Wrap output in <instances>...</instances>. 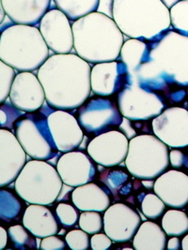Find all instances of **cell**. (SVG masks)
Returning a JSON list of instances; mask_svg holds the SVG:
<instances>
[{"label":"cell","mask_w":188,"mask_h":250,"mask_svg":"<svg viewBox=\"0 0 188 250\" xmlns=\"http://www.w3.org/2000/svg\"><path fill=\"white\" fill-rule=\"evenodd\" d=\"M58 8L49 10L39 23L47 46L56 54H69L74 47L72 24Z\"/></svg>","instance_id":"4fadbf2b"},{"label":"cell","mask_w":188,"mask_h":250,"mask_svg":"<svg viewBox=\"0 0 188 250\" xmlns=\"http://www.w3.org/2000/svg\"><path fill=\"white\" fill-rule=\"evenodd\" d=\"M148 52V42L140 39H129L123 42L119 58L126 65L130 74H134L144 63Z\"/></svg>","instance_id":"d4e9b609"},{"label":"cell","mask_w":188,"mask_h":250,"mask_svg":"<svg viewBox=\"0 0 188 250\" xmlns=\"http://www.w3.org/2000/svg\"><path fill=\"white\" fill-rule=\"evenodd\" d=\"M186 153L179 150L178 148L172 149L169 152V161L174 168H182L185 166Z\"/></svg>","instance_id":"f35d334b"},{"label":"cell","mask_w":188,"mask_h":250,"mask_svg":"<svg viewBox=\"0 0 188 250\" xmlns=\"http://www.w3.org/2000/svg\"><path fill=\"white\" fill-rule=\"evenodd\" d=\"M153 189L165 205L171 208L183 209L188 205V175L185 172L165 171L156 178Z\"/></svg>","instance_id":"ffe728a7"},{"label":"cell","mask_w":188,"mask_h":250,"mask_svg":"<svg viewBox=\"0 0 188 250\" xmlns=\"http://www.w3.org/2000/svg\"><path fill=\"white\" fill-rule=\"evenodd\" d=\"M14 183L19 197L30 205L54 204L63 187L58 170L46 160L38 159L26 162Z\"/></svg>","instance_id":"8992f818"},{"label":"cell","mask_w":188,"mask_h":250,"mask_svg":"<svg viewBox=\"0 0 188 250\" xmlns=\"http://www.w3.org/2000/svg\"><path fill=\"white\" fill-rule=\"evenodd\" d=\"M148 44L144 63L130 75L141 86L156 93L188 87V35L168 29Z\"/></svg>","instance_id":"6da1fadb"},{"label":"cell","mask_w":188,"mask_h":250,"mask_svg":"<svg viewBox=\"0 0 188 250\" xmlns=\"http://www.w3.org/2000/svg\"><path fill=\"white\" fill-rule=\"evenodd\" d=\"M140 215L128 205H110L104 214V230L116 243H125L134 238L141 226Z\"/></svg>","instance_id":"e0dca14e"},{"label":"cell","mask_w":188,"mask_h":250,"mask_svg":"<svg viewBox=\"0 0 188 250\" xmlns=\"http://www.w3.org/2000/svg\"><path fill=\"white\" fill-rule=\"evenodd\" d=\"M9 99L24 113L39 111L47 101L45 88L32 71H21L16 75Z\"/></svg>","instance_id":"5bb4252c"},{"label":"cell","mask_w":188,"mask_h":250,"mask_svg":"<svg viewBox=\"0 0 188 250\" xmlns=\"http://www.w3.org/2000/svg\"><path fill=\"white\" fill-rule=\"evenodd\" d=\"M90 63L74 54H56L38 69L48 105L56 110L79 108L92 91Z\"/></svg>","instance_id":"7a4b0ae2"},{"label":"cell","mask_w":188,"mask_h":250,"mask_svg":"<svg viewBox=\"0 0 188 250\" xmlns=\"http://www.w3.org/2000/svg\"><path fill=\"white\" fill-rule=\"evenodd\" d=\"M65 241L72 250H87L91 246L89 233L82 229L69 231L65 237Z\"/></svg>","instance_id":"d590c367"},{"label":"cell","mask_w":188,"mask_h":250,"mask_svg":"<svg viewBox=\"0 0 188 250\" xmlns=\"http://www.w3.org/2000/svg\"><path fill=\"white\" fill-rule=\"evenodd\" d=\"M171 26L173 29L188 35V0H180L170 9Z\"/></svg>","instance_id":"f1b7e54d"},{"label":"cell","mask_w":188,"mask_h":250,"mask_svg":"<svg viewBox=\"0 0 188 250\" xmlns=\"http://www.w3.org/2000/svg\"><path fill=\"white\" fill-rule=\"evenodd\" d=\"M0 216L1 219L9 222L15 219L20 215L22 204L21 202L8 190H1L0 192Z\"/></svg>","instance_id":"83f0119b"},{"label":"cell","mask_w":188,"mask_h":250,"mask_svg":"<svg viewBox=\"0 0 188 250\" xmlns=\"http://www.w3.org/2000/svg\"><path fill=\"white\" fill-rule=\"evenodd\" d=\"M57 170L63 184L71 188L91 182L96 174L93 159L80 151L64 153L57 163Z\"/></svg>","instance_id":"d6986e66"},{"label":"cell","mask_w":188,"mask_h":250,"mask_svg":"<svg viewBox=\"0 0 188 250\" xmlns=\"http://www.w3.org/2000/svg\"><path fill=\"white\" fill-rule=\"evenodd\" d=\"M129 79V70L122 61L94 64L91 73L92 91L100 97H109L121 91Z\"/></svg>","instance_id":"9a60e30c"},{"label":"cell","mask_w":188,"mask_h":250,"mask_svg":"<svg viewBox=\"0 0 188 250\" xmlns=\"http://www.w3.org/2000/svg\"><path fill=\"white\" fill-rule=\"evenodd\" d=\"M9 236L12 240L13 245L17 249L35 248L36 243L34 235L24 227L21 225H14L8 229Z\"/></svg>","instance_id":"f546056e"},{"label":"cell","mask_w":188,"mask_h":250,"mask_svg":"<svg viewBox=\"0 0 188 250\" xmlns=\"http://www.w3.org/2000/svg\"><path fill=\"white\" fill-rule=\"evenodd\" d=\"M8 235L9 233L3 227H0V249L4 250L8 243Z\"/></svg>","instance_id":"b9f144b4"},{"label":"cell","mask_w":188,"mask_h":250,"mask_svg":"<svg viewBox=\"0 0 188 250\" xmlns=\"http://www.w3.org/2000/svg\"><path fill=\"white\" fill-rule=\"evenodd\" d=\"M130 119L123 117V120L121 122V124L119 125V129L122 131V133L127 137L128 139H133L134 137L137 136V132L136 130L133 128L132 124L130 123Z\"/></svg>","instance_id":"ab89813d"},{"label":"cell","mask_w":188,"mask_h":250,"mask_svg":"<svg viewBox=\"0 0 188 250\" xmlns=\"http://www.w3.org/2000/svg\"><path fill=\"white\" fill-rule=\"evenodd\" d=\"M12 103H3L0 107V125L2 128L12 130L14 128V123L22 115Z\"/></svg>","instance_id":"e575fe53"},{"label":"cell","mask_w":188,"mask_h":250,"mask_svg":"<svg viewBox=\"0 0 188 250\" xmlns=\"http://www.w3.org/2000/svg\"><path fill=\"white\" fill-rule=\"evenodd\" d=\"M154 135L172 148L188 146V110L169 107L152 122Z\"/></svg>","instance_id":"8fae6325"},{"label":"cell","mask_w":188,"mask_h":250,"mask_svg":"<svg viewBox=\"0 0 188 250\" xmlns=\"http://www.w3.org/2000/svg\"><path fill=\"white\" fill-rule=\"evenodd\" d=\"M15 68L7 63L0 62V103H5L10 97L12 83L16 77Z\"/></svg>","instance_id":"d6a6232c"},{"label":"cell","mask_w":188,"mask_h":250,"mask_svg":"<svg viewBox=\"0 0 188 250\" xmlns=\"http://www.w3.org/2000/svg\"><path fill=\"white\" fill-rule=\"evenodd\" d=\"M48 114L25 113L14 123V134L31 159L49 160L59 152L48 125Z\"/></svg>","instance_id":"ba28073f"},{"label":"cell","mask_w":188,"mask_h":250,"mask_svg":"<svg viewBox=\"0 0 188 250\" xmlns=\"http://www.w3.org/2000/svg\"><path fill=\"white\" fill-rule=\"evenodd\" d=\"M74 51L89 63L117 60L124 42L123 33L113 18L94 12L72 23Z\"/></svg>","instance_id":"3957f363"},{"label":"cell","mask_w":188,"mask_h":250,"mask_svg":"<svg viewBox=\"0 0 188 250\" xmlns=\"http://www.w3.org/2000/svg\"><path fill=\"white\" fill-rule=\"evenodd\" d=\"M57 216L63 227H73L79 221V215L77 210L69 204L60 203L56 208Z\"/></svg>","instance_id":"836d02e7"},{"label":"cell","mask_w":188,"mask_h":250,"mask_svg":"<svg viewBox=\"0 0 188 250\" xmlns=\"http://www.w3.org/2000/svg\"><path fill=\"white\" fill-rule=\"evenodd\" d=\"M79 227L89 234H95L104 229V216L100 212L83 211L79 216Z\"/></svg>","instance_id":"1f68e13d"},{"label":"cell","mask_w":188,"mask_h":250,"mask_svg":"<svg viewBox=\"0 0 188 250\" xmlns=\"http://www.w3.org/2000/svg\"><path fill=\"white\" fill-rule=\"evenodd\" d=\"M57 8L64 12L71 22L97 12L100 0H53Z\"/></svg>","instance_id":"484cf974"},{"label":"cell","mask_w":188,"mask_h":250,"mask_svg":"<svg viewBox=\"0 0 188 250\" xmlns=\"http://www.w3.org/2000/svg\"><path fill=\"white\" fill-rule=\"evenodd\" d=\"M73 205L80 211L105 212L110 206V198L97 184L88 183L75 188L71 192Z\"/></svg>","instance_id":"603a6c76"},{"label":"cell","mask_w":188,"mask_h":250,"mask_svg":"<svg viewBox=\"0 0 188 250\" xmlns=\"http://www.w3.org/2000/svg\"><path fill=\"white\" fill-rule=\"evenodd\" d=\"M112 242V239L110 238L106 232H98L94 234L91 238V247L94 250H106L111 247Z\"/></svg>","instance_id":"8d00e7d4"},{"label":"cell","mask_w":188,"mask_h":250,"mask_svg":"<svg viewBox=\"0 0 188 250\" xmlns=\"http://www.w3.org/2000/svg\"><path fill=\"white\" fill-rule=\"evenodd\" d=\"M52 0H0L6 15L12 23L36 25L51 6Z\"/></svg>","instance_id":"44dd1931"},{"label":"cell","mask_w":188,"mask_h":250,"mask_svg":"<svg viewBox=\"0 0 188 250\" xmlns=\"http://www.w3.org/2000/svg\"><path fill=\"white\" fill-rule=\"evenodd\" d=\"M112 18L124 36L151 42L170 29L169 8L163 0H112Z\"/></svg>","instance_id":"277c9868"},{"label":"cell","mask_w":188,"mask_h":250,"mask_svg":"<svg viewBox=\"0 0 188 250\" xmlns=\"http://www.w3.org/2000/svg\"><path fill=\"white\" fill-rule=\"evenodd\" d=\"M23 225L37 238L56 235L59 232V223L46 205H29L24 213Z\"/></svg>","instance_id":"7402d4cb"},{"label":"cell","mask_w":188,"mask_h":250,"mask_svg":"<svg viewBox=\"0 0 188 250\" xmlns=\"http://www.w3.org/2000/svg\"><path fill=\"white\" fill-rule=\"evenodd\" d=\"M133 247L137 250H164L166 248V233L156 223L145 221L134 236Z\"/></svg>","instance_id":"cb8c5ba5"},{"label":"cell","mask_w":188,"mask_h":250,"mask_svg":"<svg viewBox=\"0 0 188 250\" xmlns=\"http://www.w3.org/2000/svg\"><path fill=\"white\" fill-rule=\"evenodd\" d=\"M49 50L35 25L14 23L1 30L0 60L20 72L41 68L49 57Z\"/></svg>","instance_id":"5b68a950"},{"label":"cell","mask_w":188,"mask_h":250,"mask_svg":"<svg viewBox=\"0 0 188 250\" xmlns=\"http://www.w3.org/2000/svg\"><path fill=\"white\" fill-rule=\"evenodd\" d=\"M47 120L59 152H70L81 146L84 139L82 126L72 114L64 110H56L48 114Z\"/></svg>","instance_id":"ac0fdd59"},{"label":"cell","mask_w":188,"mask_h":250,"mask_svg":"<svg viewBox=\"0 0 188 250\" xmlns=\"http://www.w3.org/2000/svg\"><path fill=\"white\" fill-rule=\"evenodd\" d=\"M129 139L118 130H109L94 137L88 145V154L104 167H114L125 161Z\"/></svg>","instance_id":"7c38bea8"},{"label":"cell","mask_w":188,"mask_h":250,"mask_svg":"<svg viewBox=\"0 0 188 250\" xmlns=\"http://www.w3.org/2000/svg\"><path fill=\"white\" fill-rule=\"evenodd\" d=\"M165 204L156 194H147L141 202V210L149 219H157L164 214Z\"/></svg>","instance_id":"4dcf8cb0"},{"label":"cell","mask_w":188,"mask_h":250,"mask_svg":"<svg viewBox=\"0 0 188 250\" xmlns=\"http://www.w3.org/2000/svg\"><path fill=\"white\" fill-rule=\"evenodd\" d=\"M168 146L159 138L143 134L129 141L125 166L130 173L142 180H153L169 165Z\"/></svg>","instance_id":"52a82bcc"},{"label":"cell","mask_w":188,"mask_h":250,"mask_svg":"<svg viewBox=\"0 0 188 250\" xmlns=\"http://www.w3.org/2000/svg\"><path fill=\"white\" fill-rule=\"evenodd\" d=\"M118 106L123 117L131 121L153 119L161 114L165 107L162 96L141 86L131 75L127 85L118 92Z\"/></svg>","instance_id":"9c48e42d"},{"label":"cell","mask_w":188,"mask_h":250,"mask_svg":"<svg viewBox=\"0 0 188 250\" xmlns=\"http://www.w3.org/2000/svg\"><path fill=\"white\" fill-rule=\"evenodd\" d=\"M40 248L43 250H63L65 249V243L55 235H50L42 239Z\"/></svg>","instance_id":"74e56055"},{"label":"cell","mask_w":188,"mask_h":250,"mask_svg":"<svg viewBox=\"0 0 188 250\" xmlns=\"http://www.w3.org/2000/svg\"><path fill=\"white\" fill-rule=\"evenodd\" d=\"M182 248V243L178 236H173L166 242V249L168 250H178Z\"/></svg>","instance_id":"60d3db41"},{"label":"cell","mask_w":188,"mask_h":250,"mask_svg":"<svg viewBox=\"0 0 188 250\" xmlns=\"http://www.w3.org/2000/svg\"></svg>","instance_id":"ee69618b"},{"label":"cell","mask_w":188,"mask_h":250,"mask_svg":"<svg viewBox=\"0 0 188 250\" xmlns=\"http://www.w3.org/2000/svg\"><path fill=\"white\" fill-rule=\"evenodd\" d=\"M123 120L118 106L109 99L94 98L78 108V122L89 134L100 135L119 126Z\"/></svg>","instance_id":"30bf717a"},{"label":"cell","mask_w":188,"mask_h":250,"mask_svg":"<svg viewBox=\"0 0 188 250\" xmlns=\"http://www.w3.org/2000/svg\"><path fill=\"white\" fill-rule=\"evenodd\" d=\"M182 249L184 250H188V234L182 240Z\"/></svg>","instance_id":"7bdbcfd3"},{"label":"cell","mask_w":188,"mask_h":250,"mask_svg":"<svg viewBox=\"0 0 188 250\" xmlns=\"http://www.w3.org/2000/svg\"><path fill=\"white\" fill-rule=\"evenodd\" d=\"M162 228L169 236H182L188 231V215L179 210L171 209L164 213L162 218Z\"/></svg>","instance_id":"4316f807"},{"label":"cell","mask_w":188,"mask_h":250,"mask_svg":"<svg viewBox=\"0 0 188 250\" xmlns=\"http://www.w3.org/2000/svg\"><path fill=\"white\" fill-rule=\"evenodd\" d=\"M26 153L12 131L0 130V186L15 182L26 164Z\"/></svg>","instance_id":"2e32d148"}]
</instances>
